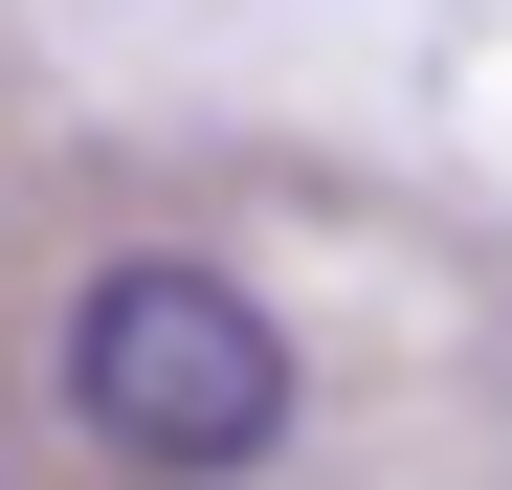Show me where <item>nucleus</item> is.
Returning a JSON list of instances; mask_svg holds the SVG:
<instances>
[{"label": "nucleus", "mask_w": 512, "mask_h": 490, "mask_svg": "<svg viewBox=\"0 0 512 490\" xmlns=\"http://www.w3.org/2000/svg\"><path fill=\"white\" fill-rule=\"evenodd\" d=\"M67 424H90L112 468H156V490H223V468L290 446V335H268L223 268L134 245V268L67 290Z\"/></svg>", "instance_id": "1"}]
</instances>
